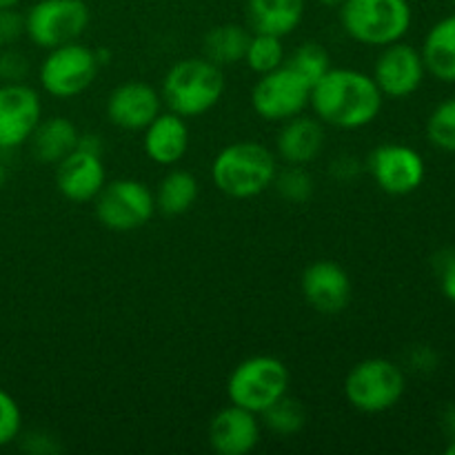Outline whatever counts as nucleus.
I'll use <instances>...</instances> for the list:
<instances>
[{
  "label": "nucleus",
  "mask_w": 455,
  "mask_h": 455,
  "mask_svg": "<svg viewBox=\"0 0 455 455\" xmlns=\"http://www.w3.org/2000/svg\"><path fill=\"white\" fill-rule=\"evenodd\" d=\"M262 422L258 413L227 404L209 420V447L218 455H249L260 444Z\"/></svg>",
  "instance_id": "nucleus-16"
},
{
  "label": "nucleus",
  "mask_w": 455,
  "mask_h": 455,
  "mask_svg": "<svg viewBox=\"0 0 455 455\" xmlns=\"http://www.w3.org/2000/svg\"><path fill=\"white\" fill-rule=\"evenodd\" d=\"M311 84L291 67L262 74L251 89V107L258 118L267 123H284L298 114H305L309 107Z\"/></svg>",
  "instance_id": "nucleus-10"
},
{
  "label": "nucleus",
  "mask_w": 455,
  "mask_h": 455,
  "mask_svg": "<svg viewBox=\"0 0 455 455\" xmlns=\"http://www.w3.org/2000/svg\"><path fill=\"white\" fill-rule=\"evenodd\" d=\"M31 156L43 164H58L71 154L80 142V132L65 116L40 118L29 140Z\"/></svg>",
  "instance_id": "nucleus-21"
},
{
  "label": "nucleus",
  "mask_w": 455,
  "mask_h": 455,
  "mask_svg": "<svg viewBox=\"0 0 455 455\" xmlns=\"http://www.w3.org/2000/svg\"><path fill=\"white\" fill-rule=\"evenodd\" d=\"M20 36H25V16L12 9H0V47H12Z\"/></svg>",
  "instance_id": "nucleus-32"
},
{
  "label": "nucleus",
  "mask_w": 455,
  "mask_h": 455,
  "mask_svg": "<svg viewBox=\"0 0 455 455\" xmlns=\"http://www.w3.org/2000/svg\"><path fill=\"white\" fill-rule=\"evenodd\" d=\"M385 96L369 74L349 67H331L311 87L309 107L324 127L354 129L369 127L380 116Z\"/></svg>",
  "instance_id": "nucleus-1"
},
{
  "label": "nucleus",
  "mask_w": 455,
  "mask_h": 455,
  "mask_svg": "<svg viewBox=\"0 0 455 455\" xmlns=\"http://www.w3.org/2000/svg\"><path fill=\"white\" fill-rule=\"evenodd\" d=\"M427 138L431 145L447 154H455V96L447 98L427 118Z\"/></svg>",
  "instance_id": "nucleus-28"
},
{
  "label": "nucleus",
  "mask_w": 455,
  "mask_h": 455,
  "mask_svg": "<svg viewBox=\"0 0 455 455\" xmlns=\"http://www.w3.org/2000/svg\"><path fill=\"white\" fill-rule=\"evenodd\" d=\"M420 53L427 74L443 83H455V13L440 18L427 31Z\"/></svg>",
  "instance_id": "nucleus-22"
},
{
  "label": "nucleus",
  "mask_w": 455,
  "mask_h": 455,
  "mask_svg": "<svg viewBox=\"0 0 455 455\" xmlns=\"http://www.w3.org/2000/svg\"><path fill=\"white\" fill-rule=\"evenodd\" d=\"M227 92L225 69L204 56L176 60L167 69L160 87L163 105L182 118H198L212 111Z\"/></svg>",
  "instance_id": "nucleus-2"
},
{
  "label": "nucleus",
  "mask_w": 455,
  "mask_h": 455,
  "mask_svg": "<svg viewBox=\"0 0 455 455\" xmlns=\"http://www.w3.org/2000/svg\"><path fill=\"white\" fill-rule=\"evenodd\" d=\"M100 71L96 49L80 40L49 49L38 67V83L44 93L60 100L80 96L87 92Z\"/></svg>",
  "instance_id": "nucleus-7"
},
{
  "label": "nucleus",
  "mask_w": 455,
  "mask_h": 455,
  "mask_svg": "<svg viewBox=\"0 0 455 455\" xmlns=\"http://www.w3.org/2000/svg\"><path fill=\"white\" fill-rule=\"evenodd\" d=\"M260 422L271 434L289 438V435H296L298 431H302V427L307 425V411L300 400L287 394L278 403L271 404L265 413H260Z\"/></svg>",
  "instance_id": "nucleus-26"
},
{
  "label": "nucleus",
  "mask_w": 455,
  "mask_h": 455,
  "mask_svg": "<svg viewBox=\"0 0 455 455\" xmlns=\"http://www.w3.org/2000/svg\"><path fill=\"white\" fill-rule=\"evenodd\" d=\"M22 413L12 394L0 389V449L20 438Z\"/></svg>",
  "instance_id": "nucleus-30"
},
{
  "label": "nucleus",
  "mask_w": 455,
  "mask_h": 455,
  "mask_svg": "<svg viewBox=\"0 0 455 455\" xmlns=\"http://www.w3.org/2000/svg\"><path fill=\"white\" fill-rule=\"evenodd\" d=\"M142 149L151 163L160 167H176L187 156L191 145V132L187 118L173 111H160L145 129Z\"/></svg>",
  "instance_id": "nucleus-18"
},
{
  "label": "nucleus",
  "mask_w": 455,
  "mask_h": 455,
  "mask_svg": "<svg viewBox=\"0 0 455 455\" xmlns=\"http://www.w3.org/2000/svg\"><path fill=\"white\" fill-rule=\"evenodd\" d=\"M443 422H444V429H447V434L451 435V438H455V404H451V407L444 411Z\"/></svg>",
  "instance_id": "nucleus-35"
},
{
  "label": "nucleus",
  "mask_w": 455,
  "mask_h": 455,
  "mask_svg": "<svg viewBox=\"0 0 455 455\" xmlns=\"http://www.w3.org/2000/svg\"><path fill=\"white\" fill-rule=\"evenodd\" d=\"M271 187H275L278 196H283L287 203L296 204L307 203L315 191L314 178L302 164H287V169H283V172L278 169Z\"/></svg>",
  "instance_id": "nucleus-29"
},
{
  "label": "nucleus",
  "mask_w": 455,
  "mask_h": 455,
  "mask_svg": "<svg viewBox=\"0 0 455 455\" xmlns=\"http://www.w3.org/2000/svg\"><path fill=\"white\" fill-rule=\"evenodd\" d=\"M4 182H7V169H4V164L0 163V189L4 187Z\"/></svg>",
  "instance_id": "nucleus-38"
},
{
  "label": "nucleus",
  "mask_w": 455,
  "mask_h": 455,
  "mask_svg": "<svg viewBox=\"0 0 455 455\" xmlns=\"http://www.w3.org/2000/svg\"><path fill=\"white\" fill-rule=\"evenodd\" d=\"M440 289H443L444 298L455 305V253H451L440 267Z\"/></svg>",
  "instance_id": "nucleus-33"
},
{
  "label": "nucleus",
  "mask_w": 455,
  "mask_h": 455,
  "mask_svg": "<svg viewBox=\"0 0 455 455\" xmlns=\"http://www.w3.org/2000/svg\"><path fill=\"white\" fill-rule=\"evenodd\" d=\"M284 65L291 67L296 74H300L311 87H314V84L318 83V80L333 67L331 58H329V52L320 43L298 44L291 53H287Z\"/></svg>",
  "instance_id": "nucleus-27"
},
{
  "label": "nucleus",
  "mask_w": 455,
  "mask_h": 455,
  "mask_svg": "<svg viewBox=\"0 0 455 455\" xmlns=\"http://www.w3.org/2000/svg\"><path fill=\"white\" fill-rule=\"evenodd\" d=\"M92 22L84 0H38L25 13V36L36 47L49 49L80 40Z\"/></svg>",
  "instance_id": "nucleus-9"
},
{
  "label": "nucleus",
  "mask_w": 455,
  "mask_h": 455,
  "mask_svg": "<svg viewBox=\"0 0 455 455\" xmlns=\"http://www.w3.org/2000/svg\"><path fill=\"white\" fill-rule=\"evenodd\" d=\"M289 382L291 376L283 360L274 355H251L235 364L227 378V398L231 404L260 416L289 394Z\"/></svg>",
  "instance_id": "nucleus-6"
},
{
  "label": "nucleus",
  "mask_w": 455,
  "mask_h": 455,
  "mask_svg": "<svg viewBox=\"0 0 455 455\" xmlns=\"http://www.w3.org/2000/svg\"><path fill=\"white\" fill-rule=\"evenodd\" d=\"M278 173V158L262 142L243 140L222 147L212 163V180L222 196L251 200L265 194Z\"/></svg>",
  "instance_id": "nucleus-3"
},
{
  "label": "nucleus",
  "mask_w": 455,
  "mask_h": 455,
  "mask_svg": "<svg viewBox=\"0 0 455 455\" xmlns=\"http://www.w3.org/2000/svg\"><path fill=\"white\" fill-rule=\"evenodd\" d=\"M367 172L389 196H409L422 187L427 178V164L420 151L403 142L378 145L367 158Z\"/></svg>",
  "instance_id": "nucleus-11"
},
{
  "label": "nucleus",
  "mask_w": 455,
  "mask_h": 455,
  "mask_svg": "<svg viewBox=\"0 0 455 455\" xmlns=\"http://www.w3.org/2000/svg\"><path fill=\"white\" fill-rule=\"evenodd\" d=\"M18 3H20V0H0V9H12L16 7Z\"/></svg>",
  "instance_id": "nucleus-37"
},
{
  "label": "nucleus",
  "mask_w": 455,
  "mask_h": 455,
  "mask_svg": "<svg viewBox=\"0 0 455 455\" xmlns=\"http://www.w3.org/2000/svg\"><path fill=\"white\" fill-rule=\"evenodd\" d=\"M307 0H247V27L253 34L287 38L300 27Z\"/></svg>",
  "instance_id": "nucleus-20"
},
{
  "label": "nucleus",
  "mask_w": 455,
  "mask_h": 455,
  "mask_svg": "<svg viewBox=\"0 0 455 455\" xmlns=\"http://www.w3.org/2000/svg\"><path fill=\"white\" fill-rule=\"evenodd\" d=\"M411 364L420 371H434L435 364H438V355L429 347H418L411 355Z\"/></svg>",
  "instance_id": "nucleus-34"
},
{
  "label": "nucleus",
  "mask_w": 455,
  "mask_h": 455,
  "mask_svg": "<svg viewBox=\"0 0 455 455\" xmlns=\"http://www.w3.org/2000/svg\"><path fill=\"white\" fill-rule=\"evenodd\" d=\"M451 4H453V7H455V0H451Z\"/></svg>",
  "instance_id": "nucleus-40"
},
{
  "label": "nucleus",
  "mask_w": 455,
  "mask_h": 455,
  "mask_svg": "<svg viewBox=\"0 0 455 455\" xmlns=\"http://www.w3.org/2000/svg\"><path fill=\"white\" fill-rule=\"evenodd\" d=\"M318 3L323 4V7H340L345 0H318Z\"/></svg>",
  "instance_id": "nucleus-36"
},
{
  "label": "nucleus",
  "mask_w": 455,
  "mask_h": 455,
  "mask_svg": "<svg viewBox=\"0 0 455 455\" xmlns=\"http://www.w3.org/2000/svg\"><path fill=\"white\" fill-rule=\"evenodd\" d=\"M407 376L403 367L387 358H367L349 369L342 394L351 409L360 413H385L403 400Z\"/></svg>",
  "instance_id": "nucleus-5"
},
{
  "label": "nucleus",
  "mask_w": 455,
  "mask_h": 455,
  "mask_svg": "<svg viewBox=\"0 0 455 455\" xmlns=\"http://www.w3.org/2000/svg\"><path fill=\"white\" fill-rule=\"evenodd\" d=\"M251 29L238 22H225L216 25L204 34L203 38V56L218 67H231L244 60Z\"/></svg>",
  "instance_id": "nucleus-24"
},
{
  "label": "nucleus",
  "mask_w": 455,
  "mask_h": 455,
  "mask_svg": "<svg viewBox=\"0 0 455 455\" xmlns=\"http://www.w3.org/2000/svg\"><path fill=\"white\" fill-rule=\"evenodd\" d=\"M447 455H455V438H451V443H449V447H447Z\"/></svg>",
  "instance_id": "nucleus-39"
},
{
  "label": "nucleus",
  "mask_w": 455,
  "mask_h": 455,
  "mask_svg": "<svg viewBox=\"0 0 455 455\" xmlns=\"http://www.w3.org/2000/svg\"><path fill=\"white\" fill-rule=\"evenodd\" d=\"M300 291L315 314L338 315L351 305L354 284L345 267L333 260H315L302 271Z\"/></svg>",
  "instance_id": "nucleus-14"
},
{
  "label": "nucleus",
  "mask_w": 455,
  "mask_h": 455,
  "mask_svg": "<svg viewBox=\"0 0 455 455\" xmlns=\"http://www.w3.org/2000/svg\"><path fill=\"white\" fill-rule=\"evenodd\" d=\"M93 213L105 229L116 234L142 229L156 213L154 189L133 178L105 182L93 198Z\"/></svg>",
  "instance_id": "nucleus-8"
},
{
  "label": "nucleus",
  "mask_w": 455,
  "mask_h": 455,
  "mask_svg": "<svg viewBox=\"0 0 455 455\" xmlns=\"http://www.w3.org/2000/svg\"><path fill=\"white\" fill-rule=\"evenodd\" d=\"M324 149V124L315 116L298 114L293 118L280 123L275 133V158L284 164H302L307 167L314 163Z\"/></svg>",
  "instance_id": "nucleus-19"
},
{
  "label": "nucleus",
  "mask_w": 455,
  "mask_h": 455,
  "mask_svg": "<svg viewBox=\"0 0 455 455\" xmlns=\"http://www.w3.org/2000/svg\"><path fill=\"white\" fill-rule=\"evenodd\" d=\"M340 25L351 40L367 47H387L409 34L413 12L409 0H345Z\"/></svg>",
  "instance_id": "nucleus-4"
},
{
  "label": "nucleus",
  "mask_w": 455,
  "mask_h": 455,
  "mask_svg": "<svg viewBox=\"0 0 455 455\" xmlns=\"http://www.w3.org/2000/svg\"><path fill=\"white\" fill-rule=\"evenodd\" d=\"M427 76L420 49L398 40L380 49L373 62L371 78L385 98H409L422 87Z\"/></svg>",
  "instance_id": "nucleus-12"
},
{
  "label": "nucleus",
  "mask_w": 455,
  "mask_h": 455,
  "mask_svg": "<svg viewBox=\"0 0 455 455\" xmlns=\"http://www.w3.org/2000/svg\"><path fill=\"white\" fill-rule=\"evenodd\" d=\"M200 196V182L187 169L172 167L163 178H160L158 187L154 191L156 198V212L164 213V216H185L191 212Z\"/></svg>",
  "instance_id": "nucleus-23"
},
{
  "label": "nucleus",
  "mask_w": 455,
  "mask_h": 455,
  "mask_svg": "<svg viewBox=\"0 0 455 455\" xmlns=\"http://www.w3.org/2000/svg\"><path fill=\"white\" fill-rule=\"evenodd\" d=\"M163 111V96L142 80H127L111 89L105 114L114 127L124 132H142Z\"/></svg>",
  "instance_id": "nucleus-15"
},
{
  "label": "nucleus",
  "mask_w": 455,
  "mask_h": 455,
  "mask_svg": "<svg viewBox=\"0 0 455 455\" xmlns=\"http://www.w3.org/2000/svg\"><path fill=\"white\" fill-rule=\"evenodd\" d=\"M29 74V60L20 52L4 49L0 53V80L3 83H25Z\"/></svg>",
  "instance_id": "nucleus-31"
},
{
  "label": "nucleus",
  "mask_w": 455,
  "mask_h": 455,
  "mask_svg": "<svg viewBox=\"0 0 455 455\" xmlns=\"http://www.w3.org/2000/svg\"><path fill=\"white\" fill-rule=\"evenodd\" d=\"M107 182V169L100 151L76 147L56 164V187L71 203H93Z\"/></svg>",
  "instance_id": "nucleus-17"
},
{
  "label": "nucleus",
  "mask_w": 455,
  "mask_h": 455,
  "mask_svg": "<svg viewBox=\"0 0 455 455\" xmlns=\"http://www.w3.org/2000/svg\"><path fill=\"white\" fill-rule=\"evenodd\" d=\"M283 40L284 38H280V36L253 34L251 31V40H249L243 62L258 76L278 69V67L284 65V58H287V49H284Z\"/></svg>",
  "instance_id": "nucleus-25"
},
{
  "label": "nucleus",
  "mask_w": 455,
  "mask_h": 455,
  "mask_svg": "<svg viewBox=\"0 0 455 455\" xmlns=\"http://www.w3.org/2000/svg\"><path fill=\"white\" fill-rule=\"evenodd\" d=\"M43 118L40 93L25 83L0 84V149L25 145Z\"/></svg>",
  "instance_id": "nucleus-13"
}]
</instances>
